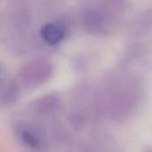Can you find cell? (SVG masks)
<instances>
[{"label": "cell", "instance_id": "obj_1", "mask_svg": "<svg viewBox=\"0 0 152 152\" xmlns=\"http://www.w3.org/2000/svg\"><path fill=\"white\" fill-rule=\"evenodd\" d=\"M137 93L138 89L134 82L130 83L129 86L125 84V87L115 90L111 94L110 102H106L111 118L121 119L129 116L130 112L135 108L136 102L139 99Z\"/></svg>", "mask_w": 152, "mask_h": 152}, {"label": "cell", "instance_id": "obj_6", "mask_svg": "<svg viewBox=\"0 0 152 152\" xmlns=\"http://www.w3.org/2000/svg\"><path fill=\"white\" fill-rule=\"evenodd\" d=\"M1 106L9 107L13 105L20 98V87L16 80L4 76L1 69Z\"/></svg>", "mask_w": 152, "mask_h": 152}, {"label": "cell", "instance_id": "obj_7", "mask_svg": "<svg viewBox=\"0 0 152 152\" xmlns=\"http://www.w3.org/2000/svg\"><path fill=\"white\" fill-rule=\"evenodd\" d=\"M61 107V101L55 94H45L33 103L34 111L42 116H48L56 113Z\"/></svg>", "mask_w": 152, "mask_h": 152}, {"label": "cell", "instance_id": "obj_5", "mask_svg": "<svg viewBox=\"0 0 152 152\" xmlns=\"http://www.w3.org/2000/svg\"><path fill=\"white\" fill-rule=\"evenodd\" d=\"M68 28L63 22L52 21L45 24L40 29L42 39L49 45H57L67 37Z\"/></svg>", "mask_w": 152, "mask_h": 152}, {"label": "cell", "instance_id": "obj_3", "mask_svg": "<svg viewBox=\"0 0 152 152\" xmlns=\"http://www.w3.org/2000/svg\"><path fill=\"white\" fill-rule=\"evenodd\" d=\"M81 23L84 29L94 36H106L114 28L112 17L106 12L94 8H86L83 11Z\"/></svg>", "mask_w": 152, "mask_h": 152}, {"label": "cell", "instance_id": "obj_2", "mask_svg": "<svg viewBox=\"0 0 152 152\" xmlns=\"http://www.w3.org/2000/svg\"><path fill=\"white\" fill-rule=\"evenodd\" d=\"M53 66L45 59H35L20 67L18 76L28 87L35 88L46 83L53 74Z\"/></svg>", "mask_w": 152, "mask_h": 152}, {"label": "cell", "instance_id": "obj_4", "mask_svg": "<svg viewBox=\"0 0 152 152\" xmlns=\"http://www.w3.org/2000/svg\"><path fill=\"white\" fill-rule=\"evenodd\" d=\"M16 134L20 143L28 149L34 151L45 149V138L36 126L29 124H21L17 128Z\"/></svg>", "mask_w": 152, "mask_h": 152}]
</instances>
